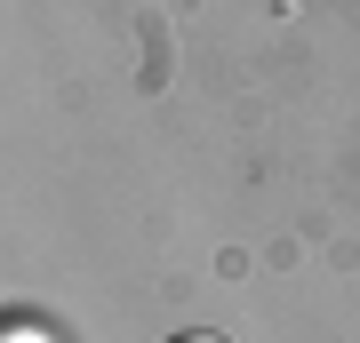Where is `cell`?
I'll return each instance as SVG.
<instances>
[{"instance_id": "obj_1", "label": "cell", "mask_w": 360, "mask_h": 343, "mask_svg": "<svg viewBox=\"0 0 360 343\" xmlns=\"http://www.w3.org/2000/svg\"><path fill=\"white\" fill-rule=\"evenodd\" d=\"M168 343H224V335H200V328H184V335H168Z\"/></svg>"}]
</instances>
